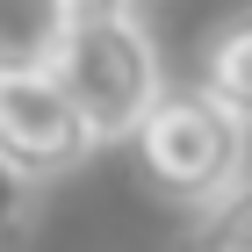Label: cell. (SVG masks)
<instances>
[{
  "label": "cell",
  "mask_w": 252,
  "mask_h": 252,
  "mask_svg": "<svg viewBox=\"0 0 252 252\" xmlns=\"http://www.w3.org/2000/svg\"><path fill=\"white\" fill-rule=\"evenodd\" d=\"M43 72L58 79V94L72 101V116L87 123L94 144H116L144 123L158 94H166V72H158V43L137 15H108L87 22V29H58V36L36 43Z\"/></svg>",
  "instance_id": "cell-1"
},
{
  "label": "cell",
  "mask_w": 252,
  "mask_h": 252,
  "mask_svg": "<svg viewBox=\"0 0 252 252\" xmlns=\"http://www.w3.org/2000/svg\"><path fill=\"white\" fill-rule=\"evenodd\" d=\"M137 144V166L158 194H173L188 209H209L223 188L245 180V144L252 130H238L223 108L194 94V87H166V94L144 108V123L130 130Z\"/></svg>",
  "instance_id": "cell-2"
},
{
  "label": "cell",
  "mask_w": 252,
  "mask_h": 252,
  "mask_svg": "<svg viewBox=\"0 0 252 252\" xmlns=\"http://www.w3.org/2000/svg\"><path fill=\"white\" fill-rule=\"evenodd\" d=\"M0 158L15 166L29 188L65 180L94 158V137L58 94V79L43 72L36 51H0Z\"/></svg>",
  "instance_id": "cell-3"
},
{
  "label": "cell",
  "mask_w": 252,
  "mask_h": 252,
  "mask_svg": "<svg viewBox=\"0 0 252 252\" xmlns=\"http://www.w3.org/2000/svg\"><path fill=\"white\" fill-rule=\"evenodd\" d=\"M188 87L209 108H223L238 130H252V7H238V15H223V22L202 29Z\"/></svg>",
  "instance_id": "cell-4"
},
{
  "label": "cell",
  "mask_w": 252,
  "mask_h": 252,
  "mask_svg": "<svg viewBox=\"0 0 252 252\" xmlns=\"http://www.w3.org/2000/svg\"><path fill=\"white\" fill-rule=\"evenodd\" d=\"M188 252H252V173L238 180V188H223L209 209L194 216Z\"/></svg>",
  "instance_id": "cell-5"
},
{
  "label": "cell",
  "mask_w": 252,
  "mask_h": 252,
  "mask_svg": "<svg viewBox=\"0 0 252 252\" xmlns=\"http://www.w3.org/2000/svg\"><path fill=\"white\" fill-rule=\"evenodd\" d=\"M29 209H36V188H29V180H22L15 166L0 158V245L29 231Z\"/></svg>",
  "instance_id": "cell-6"
},
{
  "label": "cell",
  "mask_w": 252,
  "mask_h": 252,
  "mask_svg": "<svg viewBox=\"0 0 252 252\" xmlns=\"http://www.w3.org/2000/svg\"><path fill=\"white\" fill-rule=\"evenodd\" d=\"M108 15H130V0H51L43 36H58V29H87V22H108Z\"/></svg>",
  "instance_id": "cell-7"
},
{
  "label": "cell",
  "mask_w": 252,
  "mask_h": 252,
  "mask_svg": "<svg viewBox=\"0 0 252 252\" xmlns=\"http://www.w3.org/2000/svg\"><path fill=\"white\" fill-rule=\"evenodd\" d=\"M0 51H7V43H0Z\"/></svg>",
  "instance_id": "cell-8"
}]
</instances>
